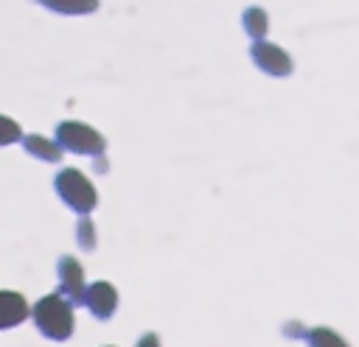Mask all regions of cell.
I'll list each match as a JSON object with an SVG mask.
<instances>
[{
    "instance_id": "13",
    "label": "cell",
    "mask_w": 359,
    "mask_h": 347,
    "mask_svg": "<svg viewBox=\"0 0 359 347\" xmlns=\"http://www.w3.org/2000/svg\"><path fill=\"white\" fill-rule=\"evenodd\" d=\"M311 344H323V341H334V344H342V339L339 336H334V333H325V330H311V333H303Z\"/></svg>"
},
{
    "instance_id": "1",
    "label": "cell",
    "mask_w": 359,
    "mask_h": 347,
    "mask_svg": "<svg viewBox=\"0 0 359 347\" xmlns=\"http://www.w3.org/2000/svg\"><path fill=\"white\" fill-rule=\"evenodd\" d=\"M34 322L42 336L65 341L73 333V302L65 294H48L34 305Z\"/></svg>"
},
{
    "instance_id": "3",
    "label": "cell",
    "mask_w": 359,
    "mask_h": 347,
    "mask_svg": "<svg viewBox=\"0 0 359 347\" xmlns=\"http://www.w3.org/2000/svg\"><path fill=\"white\" fill-rule=\"evenodd\" d=\"M56 143H59L65 151L87 154V157H98V154H104V148H107L104 134H98L93 126L79 123V120H62V123L56 126Z\"/></svg>"
},
{
    "instance_id": "4",
    "label": "cell",
    "mask_w": 359,
    "mask_h": 347,
    "mask_svg": "<svg viewBox=\"0 0 359 347\" xmlns=\"http://www.w3.org/2000/svg\"><path fill=\"white\" fill-rule=\"evenodd\" d=\"M250 56H252V62H255L258 70H264L266 76H275V78L289 76L292 67H294V64H292V56H289L283 48H278V45H272V42H264V39H252Z\"/></svg>"
},
{
    "instance_id": "7",
    "label": "cell",
    "mask_w": 359,
    "mask_h": 347,
    "mask_svg": "<svg viewBox=\"0 0 359 347\" xmlns=\"http://www.w3.org/2000/svg\"><path fill=\"white\" fill-rule=\"evenodd\" d=\"M28 302L22 294L17 291H0V330L6 327H17L20 322H25L28 316Z\"/></svg>"
},
{
    "instance_id": "6",
    "label": "cell",
    "mask_w": 359,
    "mask_h": 347,
    "mask_svg": "<svg viewBox=\"0 0 359 347\" xmlns=\"http://www.w3.org/2000/svg\"><path fill=\"white\" fill-rule=\"evenodd\" d=\"M56 269H59V288H62V294L73 305H81V297H84V288H87L84 285V269H81V263L76 257L65 255Z\"/></svg>"
},
{
    "instance_id": "5",
    "label": "cell",
    "mask_w": 359,
    "mask_h": 347,
    "mask_svg": "<svg viewBox=\"0 0 359 347\" xmlns=\"http://www.w3.org/2000/svg\"><path fill=\"white\" fill-rule=\"evenodd\" d=\"M81 305H87L95 319H109V316L115 313V308H118V291H115L112 283L98 280V283H93L90 288H84Z\"/></svg>"
},
{
    "instance_id": "9",
    "label": "cell",
    "mask_w": 359,
    "mask_h": 347,
    "mask_svg": "<svg viewBox=\"0 0 359 347\" xmlns=\"http://www.w3.org/2000/svg\"><path fill=\"white\" fill-rule=\"evenodd\" d=\"M39 6H45L48 11H56V14H67V17H76V14H93L98 8V0H36Z\"/></svg>"
},
{
    "instance_id": "2",
    "label": "cell",
    "mask_w": 359,
    "mask_h": 347,
    "mask_svg": "<svg viewBox=\"0 0 359 347\" xmlns=\"http://www.w3.org/2000/svg\"><path fill=\"white\" fill-rule=\"evenodd\" d=\"M56 193L62 196V201L67 204V207H73L79 215L81 213H93V207H95V201H98V196H95V187L90 185V179L81 174V171H76V168H62L59 174H56Z\"/></svg>"
},
{
    "instance_id": "8",
    "label": "cell",
    "mask_w": 359,
    "mask_h": 347,
    "mask_svg": "<svg viewBox=\"0 0 359 347\" xmlns=\"http://www.w3.org/2000/svg\"><path fill=\"white\" fill-rule=\"evenodd\" d=\"M22 146H25V151H28L31 157H39V160H45V162H59L62 154H65V148H62L56 140H48V137H42V134H25V137H22Z\"/></svg>"
},
{
    "instance_id": "12",
    "label": "cell",
    "mask_w": 359,
    "mask_h": 347,
    "mask_svg": "<svg viewBox=\"0 0 359 347\" xmlns=\"http://www.w3.org/2000/svg\"><path fill=\"white\" fill-rule=\"evenodd\" d=\"M22 140V129L14 118H6L0 115V146H8V143H17Z\"/></svg>"
},
{
    "instance_id": "10",
    "label": "cell",
    "mask_w": 359,
    "mask_h": 347,
    "mask_svg": "<svg viewBox=\"0 0 359 347\" xmlns=\"http://www.w3.org/2000/svg\"><path fill=\"white\" fill-rule=\"evenodd\" d=\"M241 25L244 31L252 36V39H264L266 36V28H269V20H266V11L261 6H250L241 17Z\"/></svg>"
},
{
    "instance_id": "11",
    "label": "cell",
    "mask_w": 359,
    "mask_h": 347,
    "mask_svg": "<svg viewBox=\"0 0 359 347\" xmlns=\"http://www.w3.org/2000/svg\"><path fill=\"white\" fill-rule=\"evenodd\" d=\"M76 241H79V246L87 249V252L95 249V224L90 221L87 213L79 215V224H76Z\"/></svg>"
}]
</instances>
